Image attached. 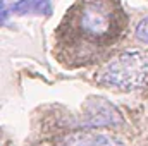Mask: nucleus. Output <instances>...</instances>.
<instances>
[{
	"instance_id": "7",
	"label": "nucleus",
	"mask_w": 148,
	"mask_h": 146,
	"mask_svg": "<svg viewBox=\"0 0 148 146\" xmlns=\"http://www.w3.org/2000/svg\"><path fill=\"white\" fill-rule=\"evenodd\" d=\"M90 145H91V141H88L84 136H77V138H73L66 146H90Z\"/></svg>"
},
{
	"instance_id": "1",
	"label": "nucleus",
	"mask_w": 148,
	"mask_h": 146,
	"mask_svg": "<svg viewBox=\"0 0 148 146\" xmlns=\"http://www.w3.org/2000/svg\"><path fill=\"white\" fill-rule=\"evenodd\" d=\"M64 38H74L90 53L115 43L126 28V16L117 0H76L60 23Z\"/></svg>"
},
{
	"instance_id": "5",
	"label": "nucleus",
	"mask_w": 148,
	"mask_h": 146,
	"mask_svg": "<svg viewBox=\"0 0 148 146\" xmlns=\"http://www.w3.org/2000/svg\"><path fill=\"white\" fill-rule=\"evenodd\" d=\"M136 38L143 43H148V17L141 19L140 24L136 26Z\"/></svg>"
},
{
	"instance_id": "3",
	"label": "nucleus",
	"mask_w": 148,
	"mask_h": 146,
	"mask_svg": "<svg viewBox=\"0 0 148 146\" xmlns=\"http://www.w3.org/2000/svg\"><path fill=\"white\" fill-rule=\"evenodd\" d=\"M117 122H121V115L107 100L91 98L88 107L84 108V124L90 127L114 126Z\"/></svg>"
},
{
	"instance_id": "6",
	"label": "nucleus",
	"mask_w": 148,
	"mask_h": 146,
	"mask_svg": "<svg viewBox=\"0 0 148 146\" xmlns=\"http://www.w3.org/2000/svg\"><path fill=\"white\" fill-rule=\"evenodd\" d=\"M90 146H122L121 143H117L115 139H112L109 136H103V134H100V136H97V138H93L91 139V145Z\"/></svg>"
},
{
	"instance_id": "2",
	"label": "nucleus",
	"mask_w": 148,
	"mask_h": 146,
	"mask_svg": "<svg viewBox=\"0 0 148 146\" xmlns=\"http://www.w3.org/2000/svg\"><path fill=\"white\" fill-rule=\"evenodd\" d=\"M148 77V55L140 50L119 53L98 74L100 83L119 89H134Z\"/></svg>"
},
{
	"instance_id": "4",
	"label": "nucleus",
	"mask_w": 148,
	"mask_h": 146,
	"mask_svg": "<svg viewBox=\"0 0 148 146\" xmlns=\"http://www.w3.org/2000/svg\"><path fill=\"white\" fill-rule=\"evenodd\" d=\"M12 10L16 14H36V16H48L52 10L50 0H19L14 3Z\"/></svg>"
}]
</instances>
